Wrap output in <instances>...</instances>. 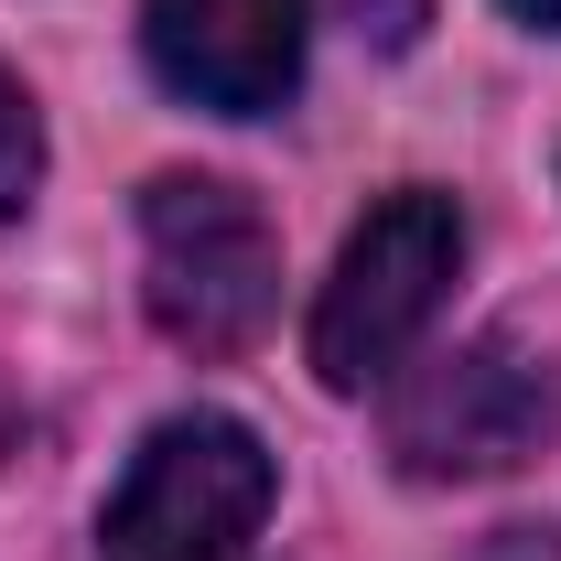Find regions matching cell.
I'll list each match as a JSON object with an SVG mask.
<instances>
[{
  "label": "cell",
  "instance_id": "obj_1",
  "mask_svg": "<svg viewBox=\"0 0 561 561\" xmlns=\"http://www.w3.org/2000/svg\"><path fill=\"white\" fill-rule=\"evenodd\" d=\"M140 302L184 356H238L280 302V238L260 195L216 173L140 184Z\"/></svg>",
  "mask_w": 561,
  "mask_h": 561
},
{
  "label": "cell",
  "instance_id": "obj_2",
  "mask_svg": "<svg viewBox=\"0 0 561 561\" xmlns=\"http://www.w3.org/2000/svg\"><path fill=\"white\" fill-rule=\"evenodd\" d=\"M454 271H465V216H454V195H432V184L378 195V206L356 216V238L335 249L324 302H313V378L346 389V400L378 389L432 335Z\"/></svg>",
  "mask_w": 561,
  "mask_h": 561
},
{
  "label": "cell",
  "instance_id": "obj_3",
  "mask_svg": "<svg viewBox=\"0 0 561 561\" xmlns=\"http://www.w3.org/2000/svg\"><path fill=\"white\" fill-rule=\"evenodd\" d=\"M271 443L227 411H173L140 432L130 476L98 518V561H238L271 518Z\"/></svg>",
  "mask_w": 561,
  "mask_h": 561
},
{
  "label": "cell",
  "instance_id": "obj_4",
  "mask_svg": "<svg viewBox=\"0 0 561 561\" xmlns=\"http://www.w3.org/2000/svg\"><path fill=\"white\" fill-rule=\"evenodd\" d=\"M551 432H561L551 367L518 335H465V346H443L432 367L400 378V400H389V465L411 486H486V476H518Z\"/></svg>",
  "mask_w": 561,
  "mask_h": 561
},
{
  "label": "cell",
  "instance_id": "obj_5",
  "mask_svg": "<svg viewBox=\"0 0 561 561\" xmlns=\"http://www.w3.org/2000/svg\"><path fill=\"white\" fill-rule=\"evenodd\" d=\"M140 55L173 98L260 119L302 87V0H140Z\"/></svg>",
  "mask_w": 561,
  "mask_h": 561
},
{
  "label": "cell",
  "instance_id": "obj_6",
  "mask_svg": "<svg viewBox=\"0 0 561 561\" xmlns=\"http://www.w3.org/2000/svg\"><path fill=\"white\" fill-rule=\"evenodd\" d=\"M33 184H44V119H33V98L0 76V216L33 206Z\"/></svg>",
  "mask_w": 561,
  "mask_h": 561
},
{
  "label": "cell",
  "instance_id": "obj_7",
  "mask_svg": "<svg viewBox=\"0 0 561 561\" xmlns=\"http://www.w3.org/2000/svg\"><path fill=\"white\" fill-rule=\"evenodd\" d=\"M465 561H561V529L551 518H518V529H486Z\"/></svg>",
  "mask_w": 561,
  "mask_h": 561
},
{
  "label": "cell",
  "instance_id": "obj_8",
  "mask_svg": "<svg viewBox=\"0 0 561 561\" xmlns=\"http://www.w3.org/2000/svg\"><path fill=\"white\" fill-rule=\"evenodd\" d=\"M421 22H432V0H356V33H378L389 55H400V44H421Z\"/></svg>",
  "mask_w": 561,
  "mask_h": 561
},
{
  "label": "cell",
  "instance_id": "obj_9",
  "mask_svg": "<svg viewBox=\"0 0 561 561\" xmlns=\"http://www.w3.org/2000/svg\"><path fill=\"white\" fill-rule=\"evenodd\" d=\"M507 11H518L529 33H561V0H507Z\"/></svg>",
  "mask_w": 561,
  "mask_h": 561
}]
</instances>
